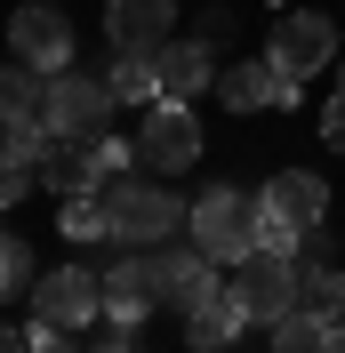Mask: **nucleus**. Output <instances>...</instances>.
Wrapping results in <instances>:
<instances>
[{"label": "nucleus", "mask_w": 345, "mask_h": 353, "mask_svg": "<svg viewBox=\"0 0 345 353\" xmlns=\"http://www.w3.org/2000/svg\"><path fill=\"white\" fill-rule=\"evenodd\" d=\"M105 209H112V241H129V249H161L177 225H193V201H177L169 185H152V176L105 185Z\"/></svg>", "instance_id": "f257e3e1"}, {"label": "nucleus", "mask_w": 345, "mask_h": 353, "mask_svg": "<svg viewBox=\"0 0 345 353\" xmlns=\"http://www.w3.org/2000/svg\"><path fill=\"white\" fill-rule=\"evenodd\" d=\"M193 241L209 249L225 273L249 265V257H257V193H241V185H209V193L193 201Z\"/></svg>", "instance_id": "f03ea898"}, {"label": "nucleus", "mask_w": 345, "mask_h": 353, "mask_svg": "<svg viewBox=\"0 0 345 353\" xmlns=\"http://www.w3.org/2000/svg\"><path fill=\"white\" fill-rule=\"evenodd\" d=\"M337 57V24L322 17V8H281L273 17V48H265V65H273V81H313V72Z\"/></svg>", "instance_id": "7ed1b4c3"}, {"label": "nucleus", "mask_w": 345, "mask_h": 353, "mask_svg": "<svg viewBox=\"0 0 345 353\" xmlns=\"http://www.w3.org/2000/svg\"><path fill=\"white\" fill-rule=\"evenodd\" d=\"M112 105H121V97H112V81L105 72H48V129L57 137H105L112 129Z\"/></svg>", "instance_id": "20e7f679"}, {"label": "nucleus", "mask_w": 345, "mask_h": 353, "mask_svg": "<svg viewBox=\"0 0 345 353\" xmlns=\"http://www.w3.org/2000/svg\"><path fill=\"white\" fill-rule=\"evenodd\" d=\"M32 321L41 330H88V321H105V273H88V265L41 273L32 281Z\"/></svg>", "instance_id": "39448f33"}, {"label": "nucleus", "mask_w": 345, "mask_h": 353, "mask_svg": "<svg viewBox=\"0 0 345 353\" xmlns=\"http://www.w3.org/2000/svg\"><path fill=\"white\" fill-rule=\"evenodd\" d=\"M137 161H145V169H161V176L193 169V161H201V121H193V105H177V97L145 105V137H137Z\"/></svg>", "instance_id": "423d86ee"}, {"label": "nucleus", "mask_w": 345, "mask_h": 353, "mask_svg": "<svg viewBox=\"0 0 345 353\" xmlns=\"http://www.w3.org/2000/svg\"><path fill=\"white\" fill-rule=\"evenodd\" d=\"M233 297L249 305V321H281V313L297 305V257L257 249L249 265H233Z\"/></svg>", "instance_id": "0eeeda50"}, {"label": "nucleus", "mask_w": 345, "mask_h": 353, "mask_svg": "<svg viewBox=\"0 0 345 353\" xmlns=\"http://www.w3.org/2000/svg\"><path fill=\"white\" fill-rule=\"evenodd\" d=\"M8 48H17V65H32V72H65L72 65V24L48 8V0H32L24 17H8Z\"/></svg>", "instance_id": "6e6552de"}, {"label": "nucleus", "mask_w": 345, "mask_h": 353, "mask_svg": "<svg viewBox=\"0 0 345 353\" xmlns=\"http://www.w3.org/2000/svg\"><path fill=\"white\" fill-rule=\"evenodd\" d=\"M152 305H161V281H152L145 249L105 265V330H137V321H152Z\"/></svg>", "instance_id": "1a4fd4ad"}, {"label": "nucleus", "mask_w": 345, "mask_h": 353, "mask_svg": "<svg viewBox=\"0 0 345 353\" xmlns=\"http://www.w3.org/2000/svg\"><path fill=\"white\" fill-rule=\"evenodd\" d=\"M169 24H177V0H105V32L129 57H161L169 48Z\"/></svg>", "instance_id": "9d476101"}, {"label": "nucleus", "mask_w": 345, "mask_h": 353, "mask_svg": "<svg viewBox=\"0 0 345 353\" xmlns=\"http://www.w3.org/2000/svg\"><path fill=\"white\" fill-rule=\"evenodd\" d=\"M217 273H225V265H217L201 241H193V249H169V241L152 249V281H161V305H193V297H209V289H217Z\"/></svg>", "instance_id": "9b49d317"}, {"label": "nucleus", "mask_w": 345, "mask_h": 353, "mask_svg": "<svg viewBox=\"0 0 345 353\" xmlns=\"http://www.w3.org/2000/svg\"><path fill=\"white\" fill-rule=\"evenodd\" d=\"M257 209H265V217H289V225H305V233H322V217H329V185H322L313 169H281V176H265Z\"/></svg>", "instance_id": "f8f14e48"}, {"label": "nucleus", "mask_w": 345, "mask_h": 353, "mask_svg": "<svg viewBox=\"0 0 345 353\" xmlns=\"http://www.w3.org/2000/svg\"><path fill=\"white\" fill-rule=\"evenodd\" d=\"M241 321H249V305H241L233 281H225V289H209V297L185 305V345H193V353H225L241 337Z\"/></svg>", "instance_id": "ddd939ff"}, {"label": "nucleus", "mask_w": 345, "mask_h": 353, "mask_svg": "<svg viewBox=\"0 0 345 353\" xmlns=\"http://www.w3.org/2000/svg\"><path fill=\"white\" fill-rule=\"evenodd\" d=\"M152 72H161V97L193 105L201 88H217V48L209 41H169L161 57H152Z\"/></svg>", "instance_id": "4468645a"}, {"label": "nucleus", "mask_w": 345, "mask_h": 353, "mask_svg": "<svg viewBox=\"0 0 345 353\" xmlns=\"http://www.w3.org/2000/svg\"><path fill=\"white\" fill-rule=\"evenodd\" d=\"M24 121H48V72L0 65V129H24Z\"/></svg>", "instance_id": "2eb2a0df"}, {"label": "nucleus", "mask_w": 345, "mask_h": 353, "mask_svg": "<svg viewBox=\"0 0 345 353\" xmlns=\"http://www.w3.org/2000/svg\"><path fill=\"white\" fill-rule=\"evenodd\" d=\"M273 97H281L273 65H225V72H217V105H225V112H265Z\"/></svg>", "instance_id": "dca6fc26"}, {"label": "nucleus", "mask_w": 345, "mask_h": 353, "mask_svg": "<svg viewBox=\"0 0 345 353\" xmlns=\"http://www.w3.org/2000/svg\"><path fill=\"white\" fill-rule=\"evenodd\" d=\"M41 185H57V193H97V169H88V137H57V145H48Z\"/></svg>", "instance_id": "f3484780"}, {"label": "nucleus", "mask_w": 345, "mask_h": 353, "mask_svg": "<svg viewBox=\"0 0 345 353\" xmlns=\"http://www.w3.org/2000/svg\"><path fill=\"white\" fill-rule=\"evenodd\" d=\"M297 305L313 313V321H337V313H345V273H329L322 257L297 265Z\"/></svg>", "instance_id": "a211bd4d"}, {"label": "nucleus", "mask_w": 345, "mask_h": 353, "mask_svg": "<svg viewBox=\"0 0 345 353\" xmlns=\"http://www.w3.org/2000/svg\"><path fill=\"white\" fill-rule=\"evenodd\" d=\"M57 225H65V241H112V209H105V193H65Z\"/></svg>", "instance_id": "6ab92c4d"}, {"label": "nucleus", "mask_w": 345, "mask_h": 353, "mask_svg": "<svg viewBox=\"0 0 345 353\" xmlns=\"http://www.w3.org/2000/svg\"><path fill=\"white\" fill-rule=\"evenodd\" d=\"M105 81H112V97H121V105H161V72H152V57H129V48H121Z\"/></svg>", "instance_id": "aec40b11"}, {"label": "nucleus", "mask_w": 345, "mask_h": 353, "mask_svg": "<svg viewBox=\"0 0 345 353\" xmlns=\"http://www.w3.org/2000/svg\"><path fill=\"white\" fill-rule=\"evenodd\" d=\"M273 330V353H329V321H313L305 305H289L281 321H265Z\"/></svg>", "instance_id": "412c9836"}, {"label": "nucleus", "mask_w": 345, "mask_h": 353, "mask_svg": "<svg viewBox=\"0 0 345 353\" xmlns=\"http://www.w3.org/2000/svg\"><path fill=\"white\" fill-rule=\"evenodd\" d=\"M88 169H97V193H105V185H121V176H137V145L129 137H88Z\"/></svg>", "instance_id": "4be33fe9"}, {"label": "nucleus", "mask_w": 345, "mask_h": 353, "mask_svg": "<svg viewBox=\"0 0 345 353\" xmlns=\"http://www.w3.org/2000/svg\"><path fill=\"white\" fill-rule=\"evenodd\" d=\"M24 281H41V273H32V241L0 225V297H17Z\"/></svg>", "instance_id": "5701e85b"}, {"label": "nucleus", "mask_w": 345, "mask_h": 353, "mask_svg": "<svg viewBox=\"0 0 345 353\" xmlns=\"http://www.w3.org/2000/svg\"><path fill=\"white\" fill-rule=\"evenodd\" d=\"M32 185H41V169H24V161L8 153V145H0V209H17V201L32 193Z\"/></svg>", "instance_id": "b1692460"}, {"label": "nucleus", "mask_w": 345, "mask_h": 353, "mask_svg": "<svg viewBox=\"0 0 345 353\" xmlns=\"http://www.w3.org/2000/svg\"><path fill=\"white\" fill-rule=\"evenodd\" d=\"M322 145H329V153H345V88L329 97V112H322Z\"/></svg>", "instance_id": "393cba45"}, {"label": "nucleus", "mask_w": 345, "mask_h": 353, "mask_svg": "<svg viewBox=\"0 0 345 353\" xmlns=\"http://www.w3.org/2000/svg\"><path fill=\"white\" fill-rule=\"evenodd\" d=\"M32 353H72V330H41L32 321Z\"/></svg>", "instance_id": "a878e982"}, {"label": "nucleus", "mask_w": 345, "mask_h": 353, "mask_svg": "<svg viewBox=\"0 0 345 353\" xmlns=\"http://www.w3.org/2000/svg\"><path fill=\"white\" fill-rule=\"evenodd\" d=\"M0 353H32V330H8L0 321Z\"/></svg>", "instance_id": "bb28decb"}, {"label": "nucleus", "mask_w": 345, "mask_h": 353, "mask_svg": "<svg viewBox=\"0 0 345 353\" xmlns=\"http://www.w3.org/2000/svg\"><path fill=\"white\" fill-rule=\"evenodd\" d=\"M329 353H345V313H337V321H329Z\"/></svg>", "instance_id": "cd10ccee"}, {"label": "nucleus", "mask_w": 345, "mask_h": 353, "mask_svg": "<svg viewBox=\"0 0 345 353\" xmlns=\"http://www.w3.org/2000/svg\"><path fill=\"white\" fill-rule=\"evenodd\" d=\"M97 353H137V345H129V337H121V330H112V337H105V345H97Z\"/></svg>", "instance_id": "c85d7f7f"}]
</instances>
